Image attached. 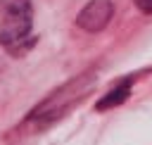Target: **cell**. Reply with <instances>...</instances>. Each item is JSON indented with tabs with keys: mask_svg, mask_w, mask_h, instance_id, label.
Wrapping results in <instances>:
<instances>
[{
	"mask_svg": "<svg viewBox=\"0 0 152 145\" xmlns=\"http://www.w3.org/2000/svg\"><path fill=\"white\" fill-rule=\"evenodd\" d=\"M95 76L90 74V71H86V74H81L78 78H71V81H66L62 88H57V90H52L38 107H33L31 109V114L24 119V124H21V128H28V131H40V128H45V126H50V124H55L59 116H64L78 100H83L88 93H90V88L95 86Z\"/></svg>",
	"mask_w": 152,
	"mask_h": 145,
	"instance_id": "cell-1",
	"label": "cell"
},
{
	"mask_svg": "<svg viewBox=\"0 0 152 145\" xmlns=\"http://www.w3.org/2000/svg\"><path fill=\"white\" fill-rule=\"evenodd\" d=\"M33 26V2L31 0H0V45L17 50Z\"/></svg>",
	"mask_w": 152,
	"mask_h": 145,
	"instance_id": "cell-2",
	"label": "cell"
},
{
	"mask_svg": "<svg viewBox=\"0 0 152 145\" xmlns=\"http://www.w3.org/2000/svg\"><path fill=\"white\" fill-rule=\"evenodd\" d=\"M112 14H114V2L112 0H90L76 14V26L88 31V33H97L109 24Z\"/></svg>",
	"mask_w": 152,
	"mask_h": 145,
	"instance_id": "cell-3",
	"label": "cell"
},
{
	"mask_svg": "<svg viewBox=\"0 0 152 145\" xmlns=\"http://www.w3.org/2000/svg\"><path fill=\"white\" fill-rule=\"evenodd\" d=\"M131 83H133V78H124L119 86H114L109 93H104V97L95 105V109H97V112H104V109H112V107L121 105V102L128 97V93H131Z\"/></svg>",
	"mask_w": 152,
	"mask_h": 145,
	"instance_id": "cell-4",
	"label": "cell"
},
{
	"mask_svg": "<svg viewBox=\"0 0 152 145\" xmlns=\"http://www.w3.org/2000/svg\"><path fill=\"white\" fill-rule=\"evenodd\" d=\"M133 2H135V7H138L140 12L152 14V0H133Z\"/></svg>",
	"mask_w": 152,
	"mask_h": 145,
	"instance_id": "cell-5",
	"label": "cell"
}]
</instances>
